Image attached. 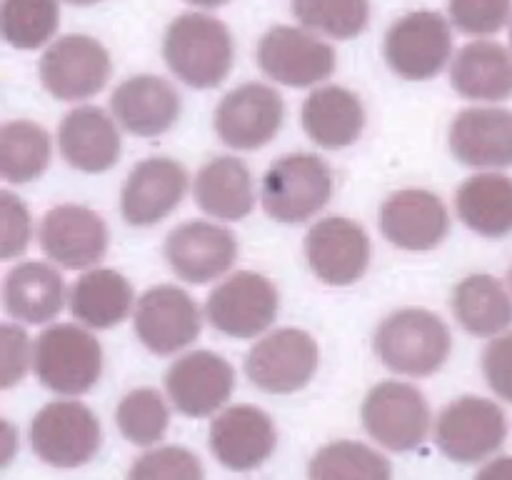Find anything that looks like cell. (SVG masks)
I'll use <instances>...</instances> for the list:
<instances>
[{"label": "cell", "instance_id": "f546056e", "mask_svg": "<svg viewBox=\"0 0 512 480\" xmlns=\"http://www.w3.org/2000/svg\"><path fill=\"white\" fill-rule=\"evenodd\" d=\"M460 220L483 238H505L512 233V178L480 173L465 180L455 195Z\"/></svg>", "mask_w": 512, "mask_h": 480}, {"label": "cell", "instance_id": "7bdbcfd3", "mask_svg": "<svg viewBox=\"0 0 512 480\" xmlns=\"http://www.w3.org/2000/svg\"><path fill=\"white\" fill-rule=\"evenodd\" d=\"M190 5H200V8H220V5L230 3V0H185Z\"/></svg>", "mask_w": 512, "mask_h": 480}, {"label": "cell", "instance_id": "8992f818", "mask_svg": "<svg viewBox=\"0 0 512 480\" xmlns=\"http://www.w3.org/2000/svg\"><path fill=\"white\" fill-rule=\"evenodd\" d=\"M280 295L273 280L240 270L208 295L205 315L218 333L230 338H258L278 318Z\"/></svg>", "mask_w": 512, "mask_h": 480}, {"label": "cell", "instance_id": "5bb4252c", "mask_svg": "<svg viewBox=\"0 0 512 480\" xmlns=\"http://www.w3.org/2000/svg\"><path fill=\"white\" fill-rule=\"evenodd\" d=\"M285 105L278 90L245 83L230 90L215 108V133L235 150H258L283 128Z\"/></svg>", "mask_w": 512, "mask_h": 480}, {"label": "cell", "instance_id": "5b68a950", "mask_svg": "<svg viewBox=\"0 0 512 480\" xmlns=\"http://www.w3.org/2000/svg\"><path fill=\"white\" fill-rule=\"evenodd\" d=\"M103 430L88 405L78 400H53L35 413L30 445L43 463L53 468H78L95 458Z\"/></svg>", "mask_w": 512, "mask_h": 480}, {"label": "cell", "instance_id": "9c48e42d", "mask_svg": "<svg viewBox=\"0 0 512 480\" xmlns=\"http://www.w3.org/2000/svg\"><path fill=\"white\" fill-rule=\"evenodd\" d=\"M43 88L58 100H88L110 80V55L100 40L70 33L53 40L38 63Z\"/></svg>", "mask_w": 512, "mask_h": 480}, {"label": "cell", "instance_id": "e0dca14e", "mask_svg": "<svg viewBox=\"0 0 512 480\" xmlns=\"http://www.w3.org/2000/svg\"><path fill=\"white\" fill-rule=\"evenodd\" d=\"M238 258V240L228 228L205 220L178 225L165 240V260L180 280L210 283L228 273Z\"/></svg>", "mask_w": 512, "mask_h": 480}, {"label": "cell", "instance_id": "7402d4cb", "mask_svg": "<svg viewBox=\"0 0 512 480\" xmlns=\"http://www.w3.org/2000/svg\"><path fill=\"white\" fill-rule=\"evenodd\" d=\"M110 108L128 133L155 138L168 133L180 118V95L158 75H133L113 90Z\"/></svg>", "mask_w": 512, "mask_h": 480}, {"label": "cell", "instance_id": "d590c367", "mask_svg": "<svg viewBox=\"0 0 512 480\" xmlns=\"http://www.w3.org/2000/svg\"><path fill=\"white\" fill-rule=\"evenodd\" d=\"M115 423L125 440L133 445H153L163 440L170 413L165 398L155 388H135L125 395L115 410Z\"/></svg>", "mask_w": 512, "mask_h": 480}, {"label": "cell", "instance_id": "1f68e13d", "mask_svg": "<svg viewBox=\"0 0 512 480\" xmlns=\"http://www.w3.org/2000/svg\"><path fill=\"white\" fill-rule=\"evenodd\" d=\"M50 163V135L30 120H10L0 130V175L10 183L40 178Z\"/></svg>", "mask_w": 512, "mask_h": 480}, {"label": "cell", "instance_id": "ee69618b", "mask_svg": "<svg viewBox=\"0 0 512 480\" xmlns=\"http://www.w3.org/2000/svg\"><path fill=\"white\" fill-rule=\"evenodd\" d=\"M65 3H70V5H95V3H103V0H65Z\"/></svg>", "mask_w": 512, "mask_h": 480}, {"label": "cell", "instance_id": "7c38bea8", "mask_svg": "<svg viewBox=\"0 0 512 480\" xmlns=\"http://www.w3.org/2000/svg\"><path fill=\"white\" fill-rule=\"evenodd\" d=\"M135 335L155 355L188 348L203 328L200 308L178 285H155L140 295L133 313Z\"/></svg>", "mask_w": 512, "mask_h": 480}, {"label": "cell", "instance_id": "f35d334b", "mask_svg": "<svg viewBox=\"0 0 512 480\" xmlns=\"http://www.w3.org/2000/svg\"><path fill=\"white\" fill-rule=\"evenodd\" d=\"M0 213H3V240H0V255L3 260L20 258L28 250L30 240V213L23 200L13 193H0Z\"/></svg>", "mask_w": 512, "mask_h": 480}, {"label": "cell", "instance_id": "3957f363", "mask_svg": "<svg viewBox=\"0 0 512 480\" xmlns=\"http://www.w3.org/2000/svg\"><path fill=\"white\" fill-rule=\"evenodd\" d=\"M33 370L40 385L53 393L83 395L103 375V348L80 325H50L35 338Z\"/></svg>", "mask_w": 512, "mask_h": 480}, {"label": "cell", "instance_id": "ba28073f", "mask_svg": "<svg viewBox=\"0 0 512 480\" xmlns=\"http://www.w3.org/2000/svg\"><path fill=\"white\" fill-rule=\"evenodd\" d=\"M508 420L503 408L488 398L463 395L440 413L435 443L455 463H480L503 448Z\"/></svg>", "mask_w": 512, "mask_h": 480}, {"label": "cell", "instance_id": "83f0119b", "mask_svg": "<svg viewBox=\"0 0 512 480\" xmlns=\"http://www.w3.org/2000/svg\"><path fill=\"white\" fill-rule=\"evenodd\" d=\"M193 198L203 213L218 220H243L253 213V178L243 160L213 158L195 175Z\"/></svg>", "mask_w": 512, "mask_h": 480}, {"label": "cell", "instance_id": "ab89813d", "mask_svg": "<svg viewBox=\"0 0 512 480\" xmlns=\"http://www.w3.org/2000/svg\"><path fill=\"white\" fill-rule=\"evenodd\" d=\"M483 373L493 393L512 403V333L490 340L483 353Z\"/></svg>", "mask_w": 512, "mask_h": 480}, {"label": "cell", "instance_id": "4dcf8cb0", "mask_svg": "<svg viewBox=\"0 0 512 480\" xmlns=\"http://www.w3.org/2000/svg\"><path fill=\"white\" fill-rule=\"evenodd\" d=\"M453 313L470 335L493 338L512 325V300L495 275L475 273L455 285Z\"/></svg>", "mask_w": 512, "mask_h": 480}, {"label": "cell", "instance_id": "d6986e66", "mask_svg": "<svg viewBox=\"0 0 512 480\" xmlns=\"http://www.w3.org/2000/svg\"><path fill=\"white\" fill-rule=\"evenodd\" d=\"M188 190V173L170 158L140 160L130 170L120 195V213L125 223L148 228L168 218Z\"/></svg>", "mask_w": 512, "mask_h": 480}, {"label": "cell", "instance_id": "7a4b0ae2", "mask_svg": "<svg viewBox=\"0 0 512 480\" xmlns=\"http://www.w3.org/2000/svg\"><path fill=\"white\" fill-rule=\"evenodd\" d=\"M450 330L435 313L403 308L388 315L375 333V355L385 368L410 378L438 373L450 355Z\"/></svg>", "mask_w": 512, "mask_h": 480}, {"label": "cell", "instance_id": "ac0fdd59", "mask_svg": "<svg viewBox=\"0 0 512 480\" xmlns=\"http://www.w3.org/2000/svg\"><path fill=\"white\" fill-rule=\"evenodd\" d=\"M235 370L218 353L195 350L170 365L165 390L175 408L188 418H205L223 408L233 395Z\"/></svg>", "mask_w": 512, "mask_h": 480}, {"label": "cell", "instance_id": "4fadbf2b", "mask_svg": "<svg viewBox=\"0 0 512 480\" xmlns=\"http://www.w3.org/2000/svg\"><path fill=\"white\" fill-rule=\"evenodd\" d=\"M258 65L275 83L310 88L333 75L335 50L308 30L275 25L260 38Z\"/></svg>", "mask_w": 512, "mask_h": 480}, {"label": "cell", "instance_id": "e575fe53", "mask_svg": "<svg viewBox=\"0 0 512 480\" xmlns=\"http://www.w3.org/2000/svg\"><path fill=\"white\" fill-rule=\"evenodd\" d=\"M300 25L335 40H350L368 28L370 0H293Z\"/></svg>", "mask_w": 512, "mask_h": 480}, {"label": "cell", "instance_id": "d4e9b609", "mask_svg": "<svg viewBox=\"0 0 512 480\" xmlns=\"http://www.w3.org/2000/svg\"><path fill=\"white\" fill-rule=\"evenodd\" d=\"M300 123L320 148L340 150L353 145L365 128V110L358 95L340 85L313 90L303 103Z\"/></svg>", "mask_w": 512, "mask_h": 480}, {"label": "cell", "instance_id": "d6a6232c", "mask_svg": "<svg viewBox=\"0 0 512 480\" xmlns=\"http://www.w3.org/2000/svg\"><path fill=\"white\" fill-rule=\"evenodd\" d=\"M58 20V0H3L0 10L3 38L18 50H35L53 40Z\"/></svg>", "mask_w": 512, "mask_h": 480}, {"label": "cell", "instance_id": "4316f807", "mask_svg": "<svg viewBox=\"0 0 512 480\" xmlns=\"http://www.w3.org/2000/svg\"><path fill=\"white\" fill-rule=\"evenodd\" d=\"M455 93L468 100H505L512 95V55L493 40H475L460 48L450 65Z\"/></svg>", "mask_w": 512, "mask_h": 480}, {"label": "cell", "instance_id": "44dd1931", "mask_svg": "<svg viewBox=\"0 0 512 480\" xmlns=\"http://www.w3.org/2000/svg\"><path fill=\"white\" fill-rule=\"evenodd\" d=\"M380 230L395 248L433 250L450 230L448 208L430 190H398L380 208Z\"/></svg>", "mask_w": 512, "mask_h": 480}, {"label": "cell", "instance_id": "bcb514c9", "mask_svg": "<svg viewBox=\"0 0 512 480\" xmlns=\"http://www.w3.org/2000/svg\"><path fill=\"white\" fill-rule=\"evenodd\" d=\"M510 45H512V25H510Z\"/></svg>", "mask_w": 512, "mask_h": 480}, {"label": "cell", "instance_id": "277c9868", "mask_svg": "<svg viewBox=\"0 0 512 480\" xmlns=\"http://www.w3.org/2000/svg\"><path fill=\"white\" fill-rule=\"evenodd\" d=\"M333 173L313 153H293L275 160L263 175L260 203L278 223H305L328 205Z\"/></svg>", "mask_w": 512, "mask_h": 480}, {"label": "cell", "instance_id": "8d00e7d4", "mask_svg": "<svg viewBox=\"0 0 512 480\" xmlns=\"http://www.w3.org/2000/svg\"><path fill=\"white\" fill-rule=\"evenodd\" d=\"M512 0H450V20L465 35H495L508 25Z\"/></svg>", "mask_w": 512, "mask_h": 480}, {"label": "cell", "instance_id": "30bf717a", "mask_svg": "<svg viewBox=\"0 0 512 480\" xmlns=\"http://www.w3.org/2000/svg\"><path fill=\"white\" fill-rule=\"evenodd\" d=\"M450 50L453 33L448 20L435 10L403 15L385 33V60L405 80L435 78L450 60Z\"/></svg>", "mask_w": 512, "mask_h": 480}, {"label": "cell", "instance_id": "484cf974", "mask_svg": "<svg viewBox=\"0 0 512 480\" xmlns=\"http://www.w3.org/2000/svg\"><path fill=\"white\" fill-rule=\"evenodd\" d=\"M3 305L10 318L40 325L53 320L65 305V280L53 265L28 260L8 270Z\"/></svg>", "mask_w": 512, "mask_h": 480}, {"label": "cell", "instance_id": "f6af8a7d", "mask_svg": "<svg viewBox=\"0 0 512 480\" xmlns=\"http://www.w3.org/2000/svg\"><path fill=\"white\" fill-rule=\"evenodd\" d=\"M508 280H510V288H512V268H510V275H508Z\"/></svg>", "mask_w": 512, "mask_h": 480}, {"label": "cell", "instance_id": "f1b7e54d", "mask_svg": "<svg viewBox=\"0 0 512 480\" xmlns=\"http://www.w3.org/2000/svg\"><path fill=\"white\" fill-rule=\"evenodd\" d=\"M133 285L113 268H95L80 275L68 295L75 320L95 330L113 328L128 318L133 308Z\"/></svg>", "mask_w": 512, "mask_h": 480}, {"label": "cell", "instance_id": "52a82bcc", "mask_svg": "<svg viewBox=\"0 0 512 480\" xmlns=\"http://www.w3.org/2000/svg\"><path fill=\"white\" fill-rule=\"evenodd\" d=\"M320 350L313 335L300 328H280L265 335L245 358V375L263 393H298L313 380Z\"/></svg>", "mask_w": 512, "mask_h": 480}, {"label": "cell", "instance_id": "60d3db41", "mask_svg": "<svg viewBox=\"0 0 512 480\" xmlns=\"http://www.w3.org/2000/svg\"><path fill=\"white\" fill-rule=\"evenodd\" d=\"M30 345L28 335L23 328L13 323L3 325V375H0V385L10 388L18 380H23L25 370L30 363Z\"/></svg>", "mask_w": 512, "mask_h": 480}, {"label": "cell", "instance_id": "2e32d148", "mask_svg": "<svg viewBox=\"0 0 512 480\" xmlns=\"http://www.w3.org/2000/svg\"><path fill=\"white\" fill-rule=\"evenodd\" d=\"M305 258L325 285H353L368 270L370 238L355 220L323 218L305 235Z\"/></svg>", "mask_w": 512, "mask_h": 480}, {"label": "cell", "instance_id": "cb8c5ba5", "mask_svg": "<svg viewBox=\"0 0 512 480\" xmlns=\"http://www.w3.org/2000/svg\"><path fill=\"white\" fill-rule=\"evenodd\" d=\"M453 155L473 168H510L512 110L468 108L450 125Z\"/></svg>", "mask_w": 512, "mask_h": 480}, {"label": "cell", "instance_id": "603a6c76", "mask_svg": "<svg viewBox=\"0 0 512 480\" xmlns=\"http://www.w3.org/2000/svg\"><path fill=\"white\" fill-rule=\"evenodd\" d=\"M58 148L65 163L83 173H105L123 153L115 120L95 105L70 110L58 125Z\"/></svg>", "mask_w": 512, "mask_h": 480}, {"label": "cell", "instance_id": "b9f144b4", "mask_svg": "<svg viewBox=\"0 0 512 480\" xmlns=\"http://www.w3.org/2000/svg\"><path fill=\"white\" fill-rule=\"evenodd\" d=\"M493 473L512 475V458H500L498 463H493V465H490V468L483 470V475H493Z\"/></svg>", "mask_w": 512, "mask_h": 480}, {"label": "cell", "instance_id": "8fae6325", "mask_svg": "<svg viewBox=\"0 0 512 480\" xmlns=\"http://www.w3.org/2000/svg\"><path fill=\"white\" fill-rule=\"evenodd\" d=\"M363 425L373 440L395 453L415 450L430 428V408L425 395L415 385L385 380L375 385L365 398Z\"/></svg>", "mask_w": 512, "mask_h": 480}, {"label": "cell", "instance_id": "9a60e30c", "mask_svg": "<svg viewBox=\"0 0 512 480\" xmlns=\"http://www.w3.org/2000/svg\"><path fill=\"white\" fill-rule=\"evenodd\" d=\"M38 243L53 263L83 270L103 260L108 250V225L95 210L83 205H55L40 220Z\"/></svg>", "mask_w": 512, "mask_h": 480}, {"label": "cell", "instance_id": "6da1fadb", "mask_svg": "<svg viewBox=\"0 0 512 480\" xmlns=\"http://www.w3.org/2000/svg\"><path fill=\"white\" fill-rule=\"evenodd\" d=\"M163 58L175 78L208 90L223 83L233 68V38L213 15L183 13L165 30Z\"/></svg>", "mask_w": 512, "mask_h": 480}, {"label": "cell", "instance_id": "ffe728a7", "mask_svg": "<svg viewBox=\"0 0 512 480\" xmlns=\"http://www.w3.org/2000/svg\"><path fill=\"white\" fill-rule=\"evenodd\" d=\"M278 433L265 410L230 405L210 423V450L228 470H253L273 455Z\"/></svg>", "mask_w": 512, "mask_h": 480}, {"label": "cell", "instance_id": "74e56055", "mask_svg": "<svg viewBox=\"0 0 512 480\" xmlns=\"http://www.w3.org/2000/svg\"><path fill=\"white\" fill-rule=\"evenodd\" d=\"M128 478H183V480H198L203 478V465L195 458L190 450L175 448V445H168V448L150 450V453L140 455L138 460L130 468Z\"/></svg>", "mask_w": 512, "mask_h": 480}, {"label": "cell", "instance_id": "836d02e7", "mask_svg": "<svg viewBox=\"0 0 512 480\" xmlns=\"http://www.w3.org/2000/svg\"><path fill=\"white\" fill-rule=\"evenodd\" d=\"M390 463L380 453L363 443L353 440H340L320 448L310 460L308 475L313 480L328 478H370V480H388Z\"/></svg>", "mask_w": 512, "mask_h": 480}]
</instances>
